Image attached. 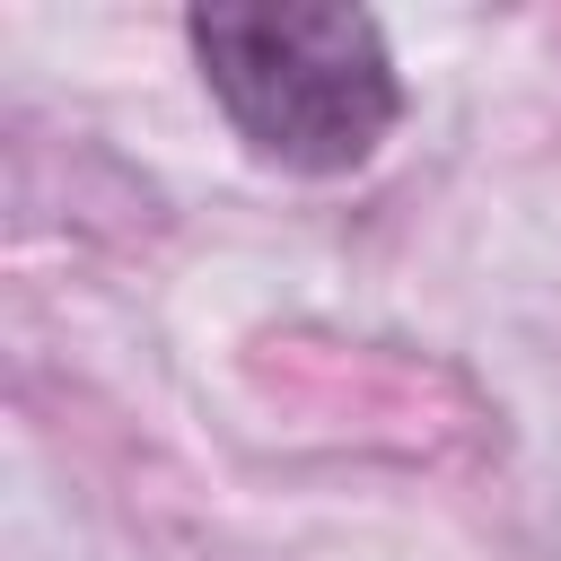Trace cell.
I'll return each mask as SVG.
<instances>
[{"label": "cell", "instance_id": "cell-1", "mask_svg": "<svg viewBox=\"0 0 561 561\" xmlns=\"http://www.w3.org/2000/svg\"><path fill=\"white\" fill-rule=\"evenodd\" d=\"M184 44L237 140L289 175L368 167L403 114V79L368 9H193Z\"/></svg>", "mask_w": 561, "mask_h": 561}]
</instances>
